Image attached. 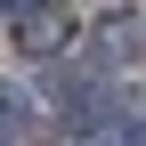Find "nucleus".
I'll return each mask as SVG.
<instances>
[{
  "instance_id": "obj_4",
  "label": "nucleus",
  "mask_w": 146,
  "mask_h": 146,
  "mask_svg": "<svg viewBox=\"0 0 146 146\" xmlns=\"http://www.w3.org/2000/svg\"><path fill=\"white\" fill-rule=\"evenodd\" d=\"M106 8H122V0H106Z\"/></svg>"
},
{
  "instance_id": "obj_1",
  "label": "nucleus",
  "mask_w": 146,
  "mask_h": 146,
  "mask_svg": "<svg viewBox=\"0 0 146 146\" xmlns=\"http://www.w3.org/2000/svg\"><path fill=\"white\" fill-rule=\"evenodd\" d=\"M8 41L25 49V57H65L73 49V8L65 0H25V8L8 16Z\"/></svg>"
},
{
  "instance_id": "obj_2",
  "label": "nucleus",
  "mask_w": 146,
  "mask_h": 146,
  "mask_svg": "<svg viewBox=\"0 0 146 146\" xmlns=\"http://www.w3.org/2000/svg\"><path fill=\"white\" fill-rule=\"evenodd\" d=\"M33 138V98L16 81H0V146H25Z\"/></svg>"
},
{
  "instance_id": "obj_3",
  "label": "nucleus",
  "mask_w": 146,
  "mask_h": 146,
  "mask_svg": "<svg viewBox=\"0 0 146 146\" xmlns=\"http://www.w3.org/2000/svg\"><path fill=\"white\" fill-rule=\"evenodd\" d=\"M98 146H146V122H138V114H122V122H114Z\"/></svg>"
}]
</instances>
